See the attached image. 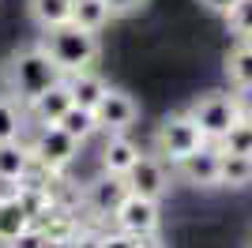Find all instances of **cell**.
<instances>
[{
	"mask_svg": "<svg viewBox=\"0 0 252 248\" xmlns=\"http://www.w3.org/2000/svg\"><path fill=\"white\" fill-rule=\"evenodd\" d=\"M102 248H139V237H132L125 229H113V233H102Z\"/></svg>",
	"mask_w": 252,
	"mask_h": 248,
	"instance_id": "cb8c5ba5",
	"label": "cell"
},
{
	"mask_svg": "<svg viewBox=\"0 0 252 248\" xmlns=\"http://www.w3.org/2000/svg\"><path fill=\"white\" fill-rule=\"evenodd\" d=\"M233 98H237L241 117H252V83H249V87H237V94H233Z\"/></svg>",
	"mask_w": 252,
	"mask_h": 248,
	"instance_id": "4316f807",
	"label": "cell"
},
{
	"mask_svg": "<svg viewBox=\"0 0 252 248\" xmlns=\"http://www.w3.org/2000/svg\"><path fill=\"white\" fill-rule=\"evenodd\" d=\"M42 45H45V53H49L53 61H57V68H61L64 75L83 72V68H94L98 53H102L98 34L83 31V27H75V23H61V27L45 31Z\"/></svg>",
	"mask_w": 252,
	"mask_h": 248,
	"instance_id": "7a4b0ae2",
	"label": "cell"
},
{
	"mask_svg": "<svg viewBox=\"0 0 252 248\" xmlns=\"http://www.w3.org/2000/svg\"><path fill=\"white\" fill-rule=\"evenodd\" d=\"M94 117H98V128H105V132H128L139 117V105L128 91L109 87V91L102 94V102L94 105Z\"/></svg>",
	"mask_w": 252,
	"mask_h": 248,
	"instance_id": "9c48e42d",
	"label": "cell"
},
{
	"mask_svg": "<svg viewBox=\"0 0 252 248\" xmlns=\"http://www.w3.org/2000/svg\"><path fill=\"white\" fill-rule=\"evenodd\" d=\"M109 19H113V11H109L105 0H72V23H75V27L98 34Z\"/></svg>",
	"mask_w": 252,
	"mask_h": 248,
	"instance_id": "ac0fdd59",
	"label": "cell"
},
{
	"mask_svg": "<svg viewBox=\"0 0 252 248\" xmlns=\"http://www.w3.org/2000/svg\"><path fill=\"white\" fill-rule=\"evenodd\" d=\"M31 226H34V222H31L27 207L19 203V196H15V192L0 196V245H11V241L23 237Z\"/></svg>",
	"mask_w": 252,
	"mask_h": 248,
	"instance_id": "5bb4252c",
	"label": "cell"
},
{
	"mask_svg": "<svg viewBox=\"0 0 252 248\" xmlns=\"http://www.w3.org/2000/svg\"><path fill=\"white\" fill-rule=\"evenodd\" d=\"M226 75L233 87H249L252 83V41H237L226 53Z\"/></svg>",
	"mask_w": 252,
	"mask_h": 248,
	"instance_id": "ffe728a7",
	"label": "cell"
},
{
	"mask_svg": "<svg viewBox=\"0 0 252 248\" xmlns=\"http://www.w3.org/2000/svg\"><path fill=\"white\" fill-rule=\"evenodd\" d=\"M219 185L222 188H249L252 185V158L249 155H226V151H222Z\"/></svg>",
	"mask_w": 252,
	"mask_h": 248,
	"instance_id": "d6986e66",
	"label": "cell"
},
{
	"mask_svg": "<svg viewBox=\"0 0 252 248\" xmlns=\"http://www.w3.org/2000/svg\"><path fill=\"white\" fill-rule=\"evenodd\" d=\"M207 139H203V132L196 128V121L189 117V109L185 113H169L162 117V124H158L155 132V155L162 158V162L177 165L181 158H189L196 147H203Z\"/></svg>",
	"mask_w": 252,
	"mask_h": 248,
	"instance_id": "3957f363",
	"label": "cell"
},
{
	"mask_svg": "<svg viewBox=\"0 0 252 248\" xmlns=\"http://www.w3.org/2000/svg\"><path fill=\"white\" fill-rule=\"evenodd\" d=\"M57 128H64L75 143H87V139L98 132V117H94V109H87V105H75V102H72L68 109H64V117L57 121Z\"/></svg>",
	"mask_w": 252,
	"mask_h": 248,
	"instance_id": "e0dca14e",
	"label": "cell"
},
{
	"mask_svg": "<svg viewBox=\"0 0 252 248\" xmlns=\"http://www.w3.org/2000/svg\"><path fill=\"white\" fill-rule=\"evenodd\" d=\"M23 124H27V117H23L19 102L15 98H0V143L4 139H19Z\"/></svg>",
	"mask_w": 252,
	"mask_h": 248,
	"instance_id": "7402d4cb",
	"label": "cell"
},
{
	"mask_svg": "<svg viewBox=\"0 0 252 248\" xmlns=\"http://www.w3.org/2000/svg\"><path fill=\"white\" fill-rule=\"evenodd\" d=\"M189 117L196 121V128L203 132L207 143H219L222 135L230 132V124L241 117V109H237V98H233V94L207 91V94H200V98L189 105Z\"/></svg>",
	"mask_w": 252,
	"mask_h": 248,
	"instance_id": "277c9868",
	"label": "cell"
},
{
	"mask_svg": "<svg viewBox=\"0 0 252 248\" xmlns=\"http://www.w3.org/2000/svg\"><path fill=\"white\" fill-rule=\"evenodd\" d=\"M219 165H222V147L203 143V147H196L189 158L177 162V177L192 188H219Z\"/></svg>",
	"mask_w": 252,
	"mask_h": 248,
	"instance_id": "52a82bcc",
	"label": "cell"
},
{
	"mask_svg": "<svg viewBox=\"0 0 252 248\" xmlns=\"http://www.w3.org/2000/svg\"><path fill=\"white\" fill-rule=\"evenodd\" d=\"M200 4H203L207 11H215V15H222V19H226V15H230V8L237 4V0H200Z\"/></svg>",
	"mask_w": 252,
	"mask_h": 248,
	"instance_id": "83f0119b",
	"label": "cell"
},
{
	"mask_svg": "<svg viewBox=\"0 0 252 248\" xmlns=\"http://www.w3.org/2000/svg\"><path fill=\"white\" fill-rule=\"evenodd\" d=\"M113 222L117 229H125L132 237H151L158 233V199H147V196H136V192H128L121 199V207L113 211Z\"/></svg>",
	"mask_w": 252,
	"mask_h": 248,
	"instance_id": "8992f818",
	"label": "cell"
},
{
	"mask_svg": "<svg viewBox=\"0 0 252 248\" xmlns=\"http://www.w3.org/2000/svg\"><path fill=\"white\" fill-rule=\"evenodd\" d=\"M226 23L241 41H252V0H237L230 8V15H226Z\"/></svg>",
	"mask_w": 252,
	"mask_h": 248,
	"instance_id": "603a6c76",
	"label": "cell"
},
{
	"mask_svg": "<svg viewBox=\"0 0 252 248\" xmlns=\"http://www.w3.org/2000/svg\"><path fill=\"white\" fill-rule=\"evenodd\" d=\"M31 155H34V162H38V165L53 169V173H61L64 165L75 162L79 143H75L64 128H57V124H42L38 135H34V143H31Z\"/></svg>",
	"mask_w": 252,
	"mask_h": 248,
	"instance_id": "5b68a950",
	"label": "cell"
},
{
	"mask_svg": "<svg viewBox=\"0 0 252 248\" xmlns=\"http://www.w3.org/2000/svg\"><path fill=\"white\" fill-rule=\"evenodd\" d=\"M8 79H11V98L19 105H31L42 91L61 83L64 72L45 53V45H27V49H15V57L8 64Z\"/></svg>",
	"mask_w": 252,
	"mask_h": 248,
	"instance_id": "6da1fadb",
	"label": "cell"
},
{
	"mask_svg": "<svg viewBox=\"0 0 252 248\" xmlns=\"http://www.w3.org/2000/svg\"><path fill=\"white\" fill-rule=\"evenodd\" d=\"M105 4H109V11H113V19H117V15H136V11H143L151 0H105Z\"/></svg>",
	"mask_w": 252,
	"mask_h": 248,
	"instance_id": "d4e9b609",
	"label": "cell"
},
{
	"mask_svg": "<svg viewBox=\"0 0 252 248\" xmlns=\"http://www.w3.org/2000/svg\"><path fill=\"white\" fill-rule=\"evenodd\" d=\"M68 105H72V91H68V83L61 79V83H53L49 91L38 94L27 109H31V117H34L38 124H57V121L64 117V109H68Z\"/></svg>",
	"mask_w": 252,
	"mask_h": 248,
	"instance_id": "4fadbf2b",
	"label": "cell"
},
{
	"mask_svg": "<svg viewBox=\"0 0 252 248\" xmlns=\"http://www.w3.org/2000/svg\"><path fill=\"white\" fill-rule=\"evenodd\" d=\"M27 11H31L34 27H42V31L72 23V0H27Z\"/></svg>",
	"mask_w": 252,
	"mask_h": 248,
	"instance_id": "2e32d148",
	"label": "cell"
},
{
	"mask_svg": "<svg viewBox=\"0 0 252 248\" xmlns=\"http://www.w3.org/2000/svg\"><path fill=\"white\" fill-rule=\"evenodd\" d=\"M125 181H128V192L147 196V199H162L169 192V173H166V162L158 155H139L136 165L125 173Z\"/></svg>",
	"mask_w": 252,
	"mask_h": 248,
	"instance_id": "ba28073f",
	"label": "cell"
},
{
	"mask_svg": "<svg viewBox=\"0 0 252 248\" xmlns=\"http://www.w3.org/2000/svg\"><path fill=\"white\" fill-rule=\"evenodd\" d=\"M31 165H34V155L23 139H4V143H0V185L15 188L23 177H27Z\"/></svg>",
	"mask_w": 252,
	"mask_h": 248,
	"instance_id": "8fae6325",
	"label": "cell"
},
{
	"mask_svg": "<svg viewBox=\"0 0 252 248\" xmlns=\"http://www.w3.org/2000/svg\"><path fill=\"white\" fill-rule=\"evenodd\" d=\"M64 83H68V91H72V102H75V105H87V109H94V105L102 102V94L109 91V83H105L102 75L94 72V68L72 72Z\"/></svg>",
	"mask_w": 252,
	"mask_h": 248,
	"instance_id": "9a60e30c",
	"label": "cell"
},
{
	"mask_svg": "<svg viewBox=\"0 0 252 248\" xmlns=\"http://www.w3.org/2000/svg\"><path fill=\"white\" fill-rule=\"evenodd\" d=\"M125 196H128V181H125V177H117V173H105V169H102V177L87 185L83 203L91 207L94 215L113 218V211L121 207V199H125Z\"/></svg>",
	"mask_w": 252,
	"mask_h": 248,
	"instance_id": "30bf717a",
	"label": "cell"
},
{
	"mask_svg": "<svg viewBox=\"0 0 252 248\" xmlns=\"http://www.w3.org/2000/svg\"><path fill=\"white\" fill-rule=\"evenodd\" d=\"M139 155H143V151H139L125 132H109V139H105V147H102V169H105V173L125 177L128 169L136 165Z\"/></svg>",
	"mask_w": 252,
	"mask_h": 248,
	"instance_id": "7c38bea8",
	"label": "cell"
},
{
	"mask_svg": "<svg viewBox=\"0 0 252 248\" xmlns=\"http://www.w3.org/2000/svg\"><path fill=\"white\" fill-rule=\"evenodd\" d=\"M219 147L226 155H249L252 158V117H237L230 124V132L219 139Z\"/></svg>",
	"mask_w": 252,
	"mask_h": 248,
	"instance_id": "44dd1931",
	"label": "cell"
},
{
	"mask_svg": "<svg viewBox=\"0 0 252 248\" xmlns=\"http://www.w3.org/2000/svg\"><path fill=\"white\" fill-rule=\"evenodd\" d=\"M68 248H102V233H75Z\"/></svg>",
	"mask_w": 252,
	"mask_h": 248,
	"instance_id": "484cf974",
	"label": "cell"
}]
</instances>
